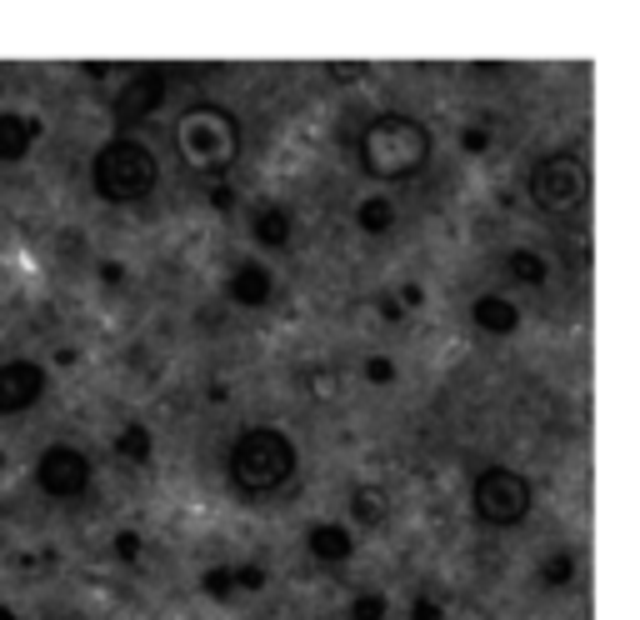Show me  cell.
<instances>
[{
	"label": "cell",
	"instance_id": "obj_1",
	"mask_svg": "<svg viewBox=\"0 0 640 620\" xmlns=\"http://www.w3.org/2000/svg\"><path fill=\"white\" fill-rule=\"evenodd\" d=\"M431 155H435V135L411 110H380L356 135L360 175H370L380 185H405L415 175H425L431 171Z\"/></svg>",
	"mask_w": 640,
	"mask_h": 620
},
{
	"label": "cell",
	"instance_id": "obj_2",
	"mask_svg": "<svg viewBox=\"0 0 640 620\" xmlns=\"http://www.w3.org/2000/svg\"><path fill=\"white\" fill-rule=\"evenodd\" d=\"M301 470V446H295L291 431L281 425H240L226 446V486L246 501H265V496H281L285 486Z\"/></svg>",
	"mask_w": 640,
	"mask_h": 620
},
{
	"label": "cell",
	"instance_id": "obj_3",
	"mask_svg": "<svg viewBox=\"0 0 640 620\" xmlns=\"http://www.w3.org/2000/svg\"><path fill=\"white\" fill-rule=\"evenodd\" d=\"M171 141H175V155L185 161V171L210 185H226V175L240 161L246 131H240V116L230 106H220V100H191L175 116Z\"/></svg>",
	"mask_w": 640,
	"mask_h": 620
},
{
	"label": "cell",
	"instance_id": "obj_4",
	"mask_svg": "<svg viewBox=\"0 0 640 620\" xmlns=\"http://www.w3.org/2000/svg\"><path fill=\"white\" fill-rule=\"evenodd\" d=\"M90 191L106 206H145L161 191V161L141 135H110L90 155Z\"/></svg>",
	"mask_w": 640,
	"mask_h": 620
},
{
	"label": "cell",
	"instance_id": "obj_5",
	"mask_svg": "<svg viewBox=\"0 0 640 620\" xmlns=\"http://www.w3.org/2000/svg\"><path fill=\"white\" fill-rule=\"evenodd\" d=\"M525 196L541 216L571 220L586 210L590 200V165L581 161V151H545L535 155L531 175H525Z\"/></svg>",
	"mask_w": 640,
	"mask_h": 620
},
{
	"label": "cell",
	"instance_id": "obj_6",
	"mask_svg": "<svg viewBox=\"0 0 640 620\" xmlns=\"http://www.w3.org/2000/svg\"><path fill=\"white\" fill-rule=\"evenodd\" d=\"M535 511V480L516 466H480L470 476V515L486 531H516Z\"/></svg>",
	"mask_w": 640,
	"mask_h": 620
},
{
	"label": "cell",
	"instance_id": "obj_7",
	"mask_svg": "<svg viewBox=\"0 0 640 620\" xmlns=\"http://www.w3.org/2000/svg\"><path fill=\"white\" fill-rule=\"evenodd\" d=\"M165 100H171V76H165L161 66L126 70L116 96H110V126H116V135H131L135 126L155 120L165 110Z\"/></svg>",
	"mask_w": 640,
	"mask_h": 620
},
{
	"label": "cell",
	"instance_id": "obj_8",
	"mask_svg": "<svg viewBox=\"0 0 640 620\" xmlns=\"http://www.w3.org/2000/svg\"><path fill=\"white\" fill-rule=\"evenodd\" d=\"M31 480L35 490H41L45 501H80L90 490V480H96V460L86 456L80 446H70V440H55V446H45L41 456H35L31 466Z\"/></svg>",
	"mask_w": 640,
	"mask_h": 620
},
{
	"label": "cell",
	"instance_id": "obj_9",
	"mask_svg": "<svg viewBox=\"0 0 640 620\" xmlns=\"http://www.w3.org/2000/svg\"><path fill=\"white\" fill-rule=\"evenodd\" d=\"M51 391V370L31 356H11L0 360V421H15V415L35 411Z\"/></svg>",
	"mask_w": 640,
	"mask_h": 620
},
{
	"label": "cell",
	"instance_id": "obj_10",
	"mask_svg": "<svg viewBox=\"0 0 640 620\" xmlns=\"http://www.w3.org/2000/svg\"><path fill=\"white\" fill-rule=\"evenodd\" d=\"M275 291H281V281H275V271L261 255H240L226 271V301L240 305V311H265L275 301Z\"/></svg>",
	"mask_w": 640,
	"mask_h": 620
},
{
	"label": "cell",
	"instance_id": "obj_11",
	"mask_svg": "<svg viewBox=\"0 0 640 620\" xmlns=\"http://www.w3.org/2000/svg\"><path fill=\"white\" fill-rule=\"evenodd\" d=\"M250 246L261 255H285L295 251V210L285 200H265L250 210Z\"/></svg>",
	"mask_w": 640,
	"mask_h": 620
},
{
	"label": "cell",
	"instance_id": "obj_12",
	"mask_svg": "<svg viewBox=\"0 0 640 620\" xmlns=\"http://www.w3.org/2000/svg\"><path fill=\"white\" fill-rule=\"evenodd\" d=\"M305 555L326 570L350 566V561H356V531H350L346 521H315L311 531H305Z\"/></svg>",
	"mask_w": 640,
	"mask_h": 620
},
{
	"label": "cell",
	"instance_id": "obj_13",
	"mask_svg": "<svg viewBox=\"0 0 640 620\" xmlns=\"http://www.w3.org/2000/svg\"><path fill=\"white\" fill-rule=\"evenodd\" d=\"M391 511H395V501L380 480H356V486H350V501H346L350 531H380V525L391 521Z\"/></svg>",
	"mask_w": 640,
	"mask_h": 620
},
{
	"label": "cell",
	"instance_id": "obj_14",
	"mask_svg": "<svg viewBox=\"0 0 640 620\" xmlns=\"http://www.w3.org/2000/svg\"><path fill=\"white\" fill-rule=\"evenodd\" d=\"M521 305L510 301V295H500V291H480L476 301H470V326L480 330V336H496V340H506V336H516L521 330Z\"/></svg>",
	"mask_w": 640,
	"mask_h": 620
},
{
	"label": "cell",
	"instance_id": "obj_15",
	"mask_svg": "<svg viewBox=\"0 0 640 620\" xmlns=\"http://www.w3.org/2000/svg\"><path fill=\"white\" fill-rule=\"evenodd\" d=\"M45 135V120L31 110H0V165H21Z\"/></svg>",
	"mask_w": 640,
	"mask_h": 620
},
{
	"label": "cell",
	"instance_id": "obj_16",
	"mask_svg": "<svg viewBox=\"0 0 640 620\" xmlns=\"http://www.w3.org/2000/svg\"><path fill=\"white\" fill-rule=\"evenodd\" d=\"M395 226H401V210H395V200L386 196V191H370V196L356 200V230L360 236L380 240V236H391Z\"/></svg>",
	"mask_w": 640,
	"mask_h": 620
},
{
	"label": "cell",
	"instance_id": "obj_17",
	"mask_svg": "<svg viewBox=\"0 0 640 620\" xmlns=\"http://www.w3.org/2000/svg\"><path fill=\"white\" fill-rule=\"evenodd\" d=\"M110 450H116V460L120 466H151L155 460V436H151V425L145 421H126L116 431V440H110Z\"/></svg>",
	"mask_w": 640,
	"mask_h": 620
},
{
	"label": "cell",
	"instance_id": "obj_18",
	"mask_svg": "<svg viewBox=\"0 0 640 620\" xmlns=\"http://www.w3.org/2000/svg\"><path fill=\"white\" fill-rule=\"evenodd\" d=\"M340 366L336 360H311V366L301 370V391H305V401H315V405H330V401H340Z\"/></svg>",
	"mask_w": 640,
	"mask_h": 620
},
{
	"label": "cell",
	"instance_id": "obj_19",
	"mask_svg": "<svg viewBox=\"0 0 640 620\" xmlns=\"http://www.w3.org/2000/svg\"><path fill=\"white\" fill-rule=\"evenodd\" d=\"M506 275L516 285H525V291H541V285L551 281V261H545L541 251H531V246H516V251L506 255Z\"/></svg>",
	"mask_w": 640,
	"mask_h": 620
},
{
	"label": "cell",
	"instance_id": "obj_20",
	"mask_svg": "<svg viewBox=\"0 0 640 620\" xmlns=\"http://www.w3.org/2000/svg\"><path fill=\"white\" fill-rule=\"evenodd\" d=\"M200 596L206 600H216V606H230V600H236V566H230V561H210L206 570H200Z\"/></svg>",
	"mask_w": 640,
	"mask_h": 620
},
{
	"label": "cell",
	"instance_id": "obj_21",
	"mask_svg": "<svg viewBox=\"0 0 640 620\" xmlns=\"http://www.w3.org/2000/svg\"><path fill=\"white\" fill-rule=\"evenodd\" d=\"M575 580V551H551L541 561V586L545 590H561V586H571Z\"/></svg>",
	"mask_w": 640,
	"mask_h": 620
},
{
	"label": "cell",
	"instance_id": "obj_22",
	"mask_svg": "<svg viewBox=\"0 0 640 620\" xmlns=\"http://www.w3.org/2000/svg\"><path fill=\"white\" fill-rule=\"evenodd\" d=\"M360 381L376 385V391H386V385L401 381V360L395 356H366L360 360Z\"/></svg>",
	"mask_w": 640,
	"mask_h": 620
},
{
	"label": "cell",
	"instance_id": "obj_23",
	"mask_svg": "<svg viewBox=\"0 0 640 620\" xmlns=\"http://www.w3.org/2000/svg\"><path fill=\"white\" fill-rule=\"evenodd\" d=\"M346 616L350 620H386L391 616V596H386V590H356Z\"/></svg>",
	"mask_w": 640,
	"mask_h": 620
},
{
	"label": "cell",
	"instance_id": "obj_24",
	"mask_svg": "<svg viewBox=\"0 0 640 620\" xmlns=\"http://www.w3.org/2000/svg\"><path fill=\"white\" fill-rule=\"evenodd\" d=\"M110 555H116L120 566H141V555H145V535L135 531V525L116 531V535H110Z\"/></svg>",
	"mask_w": 640,
	"mask_h": 620
},
{
	"label": "cell",
	"instance_id": "obj_25",
	"mask_svg": "<svg viewBox=\"0 0 640 620\" xmlns=\"http://www.w3.org/2000/svg\"><path fill=\"white\" fill-rule=\"evenodd\" d=\"M271 586V570L261 561H240L236 566V596H256V590Z\"/></svg>",
	"mask_w": 640,
	"mask_h": 620
},
{
	"label": "cell",
	"instance_id": "obj_26",
	"mask_svg": "<svg viewBox=\"0 0 640 620\" xmlns=\"http://www.w3.org/2000/svg\"><path fill=\"white\" fill-rule=\"evenodd\" d=\"M96 281L106 285V291H126V285H131V265H126V261H110V255H106V261L96 265Z\"/></svg>",
	"mask_w": 640,
	"mask_h": 620
},
{
	"label": "cell",
	"instance_id": "obj_27",
	"mask_svg": "<svg viewBox=\"0 0 640 620\" xmlns=\"http://www.w3.org/2000/svg\"><path fill=\"white\" fill-rule=\"evenodd\" d=\"M490 141H496L490 126H466V131H460V151H466V155H486Z\"/></svg>",
	"mask_w": 640,
	"mask_h": 620
},
{
	"label": "cell",
	"instance_id": "obj_28",
	"mask_svg": "<svg viewBox=\"0 0 640 620\" xmlns=\"http://www.w3.org/2000/svg\"><path fill=\"white\" fill-rule=\"evenodd\" d=\"M411 620H451V616H445V600L415 596V600H411Z\"/></svg>",
	"mask_w": 640,
	"mask_h": 620
},
{
	"label": "cell",
	"instance_id": "obj_29",
	"mask_svg": "<svg viewBox=\"0 0 640 620\" xmlns=\"http://www.w3.org/2000/svg\"><path fill=\"white\" fill-rule=\"evenodd\" d=\"M210 210H216V216H230V210H236V191H230V185H210Z\"/></svg>",
	"mask_w": 640,
	"mask_h": 620
},
{
	"label": "cell",
	"instance_id": "obj_30",
	"mask_svg": "<svg viewBox=\"0 0 640 620\" xmlns=\"http://www.w3.org/2000/svg\"><path fill=\"white\" fill-rule=\"evenodd\" d=\"M376 311H380V320H386V326H401V320H405V311H401V301H395V295H380Z\"/></svg>",
	"mask_w": 640,
	"mask_h": 620
},
{
	"label": "cell",
	"instance_id": "obj_31",
	"mask_svg": "<svg viewBox=\"0 0 640 620\" xmlns=\"http://www.w3.org/2000/svg\"><path fill=\"white\" fill-rule=\"evenodd\" d=\"M395 301H401V311H415V305L425 301V285H421V281H405V285H401V295H395Z\"/></svg>",
	"mask_w": 640,
	"mask_h": 620
},
{
	"label": "cell",
	"instance_id": "obj_32",
	"mask_svg": "<svg viewBox=\"0 0 640 620\" xmlns=\"http://www.w3.org/2000/svg\"><path fill=\"white\" fill-rule=\"evenodd\" d=\"M326 76H336L340 86H350L356 76H366V66H326Z\"/></svg>",
	"mask_w": 640,
	"mask_h": 620
},
{
	"label": "cell",
	"instance_id": "obj_33",
	"mask_svg": "<svg viewBox=\"0 0 640 620\" xmlns=\"http://www.w3.org/2000/svg\"><path fill=\"white\" fill-rule=\"evenodd\" d=\"M226 401H230V391L216 381V385H210V391H206V405H226Z\"/></svg>",
	"mask_w": 640,
	"mask_h": 620
},
{
	"label": "cell",
	"instance_id": "obj_34",
	"mask_svg": "<svg viewBox=\"0 0 640 620\" xmlns=\"http://www.w3.org/2000/svg\"><path fill=\"white\" fill-rule=\"evenodd\" d=\"M55 366H80V356H76V350H70V346H61V350H55Z\"/></svg>",
	"mask_w": 640,
	"mask_h": 620
},
{
	"label": "cell",
	"instance_id": "obj_35",
	"mask_svg": "<svg viewBox=\"0 0 640 620\" xmlns=\"http://www.w3.org/2000/svg\"><path fill=\"white\" fill-rule=\"evenodd\" d=\"M0 620H21V610H15V606H6V600H0Z\"/></svg>",
	"mask_w": 640,
	"mask_h": 620
},
{
	"label": "cell",
	"instance_id": "obj_36",
	"mask_svg": "<svg viewBox=\"0 0 640 620\" xmlns=\"http://www.w3.org/2000/svg\"><path fill=\"white\" fill-rule=\"evenodd\" d=\"M0 555H6V545H0Z\"/></svg>",
	"mask_w": 640,
	"mask_h": 620
},
{
	"label": "cell",
	"instance_id": "obj_37",
	"mask_svg": "<svg viewBox=\"0 0 640 620\" xmlns=\"http://www.w3.org/2000/svg\"><path fill=\"white\" fill-rule=\"evenodd\" d=\"M70 620H80V616H70Z\"/></svg>",
	"mask_w": 640,
	"mask_h": 620
}]
</instances>
